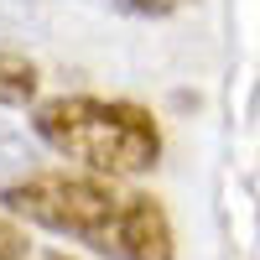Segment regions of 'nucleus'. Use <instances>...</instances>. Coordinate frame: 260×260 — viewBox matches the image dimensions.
I'll return each mask as SVG.
<instances>
[{
  "label": "nucleus",
  "instance_id": "nucleus-1",
  "mask_svg": "<svg viewBox=\"0 0 260 260\" xmlns=\"http://www.w3.org/2000/svg\"><path fill=\"white\" fill-rule=\"evenodd\" d=\"M0 203L21 219H31L52 234L89 245L94 255L110 260H172V224L156 198L115 187L104 177H21L0 192Z\"/></svg>",
  "mask_w": 260,
  "mask_h": 260
},
{
  "label": "nucleus",
  "instance_id": "nucleus-2",
  "mask_svg": "<svg viewBox=\"0 0 260 260\" xmlns=\"http://www.w3.org/2000/svg\"><path fill=\"white\" fill-rule=\"evenodd\" d=\"M31 130L68 161L104 172V177H136L161 156V130L130 99H94V94H57L37 104Z\"/></svg>",
  "mask_w": 260,
  "mask_h": 260
},
{
  "label": "nucleus",
  "instance_id": "nucleus-3",
  "mask_svg": "<svg viewBox=\"0 0 260 260\" xmlns=\"http://www.w3.org/2000/svg\"><path fill=\"white\" fill-rule=\"evenodd\" d=\"M31 94H37V68L26 57L0 52V104H31Z\"/></svg>",
  "mask_w": 260,
  "mask_h": 260
},
{
  "label": "nucleus",
  "instance_id": "nucleus-4",
  "mask_svg": "<svg viewBox=\"0 0 260 260\" xmlns=\"http://www.w3.org/2000/svg\"><path fill=\"white\" fill-rule=\"evenodd\" d=\"M26 234H21L11 219H0V260H26Z\"/></svg>",
  "mask_w": 260,
  "mask_h": 260
},
{
  "label": "nucleus",
  "instance_id": "nucleus-5",
  "mask_svg": "<svg viewBox=\"0 0 260 260\" xmlns=\"http://www.w3.org/2000/svg\"><path fill=\"white\" fill-rule=\"evenodd\" d=\"M31 161V151L21 146L16 136H6V130H0V167H26Z\"/></svg>",
  "mask_w": 260,
  "mask_h": 260
},
{
  "label": "nucleus",
  "instance_id": "nucleus-6",
  "mask_svg": "<svg viewBox=\"0 0 260 260\" xmlns=\"http://www.w3.org/2000/svg\"><path fill=\"white\" fill-rule=\"evenodd\" d=\"M52 260H68V255H52Z\"/></svg>",
  "mask_w": 260,
  "mask_h": 260
}]
</instances>
